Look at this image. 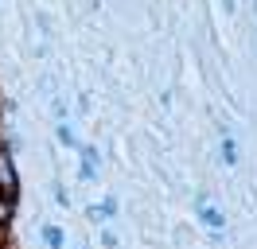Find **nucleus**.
<instances>
[{
  "instance_id": "5",
  "label": "nucleus",
  "mask_w": 257,
  "mask_h": 249,
  "mask_svg": "<svg viewBox=\"0 0 257 249\" xmlns=\"http://www.w3.org/2000/svg\"><path fill=\"white\" fill-rule=\"evenodd\" d=\"M222 164H238V144L230 137V129H222Z\"/></svg>"
},
{
  "instance_id": "4",
  "label": "nucleus",
  "mask_w": 257,
  "mask_h": 249,
  "mask_svg": "<svg viewBox=\"0 0 257 249\" xmlns=\"http://www.w3.org/2000/svg\"><path fill=\"white\" fill-rule=\"evenodd\" d=\"M12 218H16V199L0 195V230H12Z\"/></svg>"
},
{
  "instance_id": "7",
  "label": "nucleus",
  "mask_w": 257,
  "mask_h": 249,
  "mask_svg": "<svg viewBox=\"0 0 257 249\" xmlns=\"http://www.w3.org/2000/svg\"><path fill=\"white\" fill-rule=\"evenodd\" d=\"M113 214H117V202L113 199H105L101 206H90V218H113Z\"/></svg>"
},
{
  "instance_id": "1",
  "label": "nucleus",
  "mask_w": 257,
  "mask_h": 249,
  "mask_svg": "<svg viewBox=\"0 0 257 249\" xmlns=\"http://www.w3.org/2000/svg\"><path fill=\"white\" fill-rule=\"evenodd\" d=\"M0 195L16 199L20 195V175H16V164H12V148L0 144Z\"/></svg>"
},
{
  "instance_id": "2",
  "label": "nucleus",
  "mask_w": 257,
  "mask_h": 249,
  "mask_svg": "<svg viewBox=\"0 0 257 249\" xmlns=\"http://www.w3.org/2000/svg\"><path fill=\"white\" fill-rule=\"evenodd\" d=\"M199 222H203L207 230H214V233H218V230L226 226V214L218 210V206H210L207 199H199Z\"/></svg>"
},
{
  "instance_id": "8",
  "label": "nucleus",
  "mask_w": 257,
  "mask_h": 249,
  "mask_svg": "<svg viewBox=\"0 0 257 249\" xmlns=\"http://www.w3.org/2000/svg\"><path fill=\"white\" fill-rule=\"evenodd\" d=\"M55 137L63 140L66 148H74V144H78V137H74V129H70V125H59V129H55Z\"/></svg>"
},
{
  "instance_id": "9",
  "label": "nucleus",
  "mask_w": 257,
  "mask_h": 249,
  "mask_svg": "<svg viewBox=\"0 0 257 249\" xmlns=\"http://www.w3.org/2000/svg\"><path fill=\"white\" fill-rule=\"evenodd\" d=\"M4 241H8V230H0V249H4Z\"/></svg>"
},
{
  "instance_id": "3",
  "label": "nucleus",
  "mask_w": 257,
  "mask_h": 249,
  "mask_svg": "<svg viewBox=\"0 0 257 249\" xmlns=\"http://www.w3.org/2000/svg\"><path fill=\"white\" fill-rule=\"evenodd\" d=\"M94 171H97V148L86 144V148H82V171H78V175L90 183V179H94Z\"/></svg>"
},
{
  "instance_id": "6",
  "label": "nucleus",
  "mask_w": 257,
  "mask_h": 249,
  "mask_svg": "<svg viewBox=\"0 0 257 249\" xmlns=\"http://www.w3.org/2000/svg\"><path fill=\"white\" fill-rule=\"evenodd\" d=\"M43 241H47L51 249H63V230H59V226H43Z\"/></svg>"
}]
</instances>
